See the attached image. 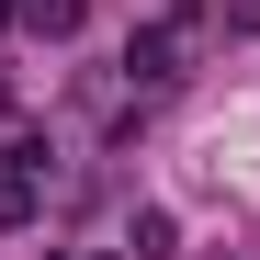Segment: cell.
Instances as JSON below:
<instances>
[{"instance_id": "cell-1", "label": "cell", "mask_w": 260, "mask_h": 260, "mask_svg": "<svg viewBox=\"0 0 260 260\" xmlns=\"http://www.w3.org/2000/svg\"><path fill=\"white\" fill-rule=\"evenodd\" d=\"M136 79H181V23H158V34H136V57H124Z\"/></svg>"}, {"instance_id": "cell-2", "label": "cell", "mask_w": 260, "mask_h": 260, "mask_svg": "<svg viewBox=\"0 0 260 260\" xmlns=\"http://www.w3.org/2000/svg\"><path fill=\"white\" fill-rule=\"evenodd\" d=\"M23 215H34V158L0 170V226H23Z\"/></svg>"}, {"instance_id": "cell-3", "label": "cell", "mask_w": 260, "mask_h": 260, "mask_svg": "<svg viewBox=\"0 0 260 260\" xmlns=\"http://www.w3.org/2000/svg\"><path fill=\"white\" fill-rule=\"evenodd\" d=\"M23 23L34 34H79V0H23Z\"/></svg>"}, {"instance_id": "cell-4", "label": "cell", "mask_w": 260, "mask_h": 260, "mask_svg": "<svg viewBox=\"0 0 260 260\" xmlns=\"http://www.w3.org/2000/svg\"><path fill=\"white\" fill-rule=\"evenodd\" d=\"M226 23H238V34H260V0H226Z\"/></svg>"}]
</instances>
